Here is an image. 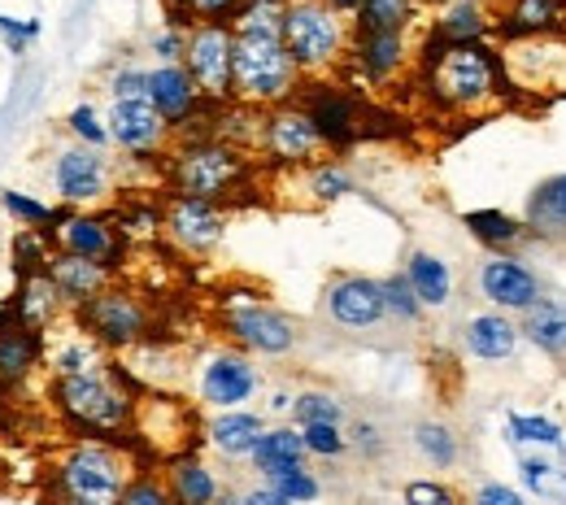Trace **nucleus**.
I'll return each mask as SVG.
<instances>
[{
	"instance_id": "nucleus-1",
	"label": "nucleus",
	"mask_w": 566,
	"mask_h": 505,
	"mask_svg": "<svg viewBox=\"0 0 566 505\" xmlns=\"http://www.w3.org/2000/svg\"><path fill=\"white\" fill-rule=\"evenodd\" d=\"M419 74H423V92L427 101L444 114H467V118H480V114H493L505 101V66H501V53H496L489 40H475V44H423V57H419Z\"/></svg>"
},
{
	"instance_id": "nucleus-2",
	"label": "nucleus",
	"mask_w": 566,
	"mask_h": 505,
	"mask_svg": "<svg viewBox=\"0 0 566 505\" xmlns=\"http://www.w3.org/2000/svg\"><path fill=\"white\" fill-rule=\"evenodd\" d=\"M253 175L249 152L218 136H188L175 152H166V183L175 197L197 201H227L235 197Z\"/></svg>"
},
{
	"instance_id": "nucleus-3",
	"label": "nucleus",
	"mask_w": 566,
	"mask_h": 505,
	"mask_svg": "<svg viewBox=\"0 0 566 505\" xmlns=\"http://www.w3.org/2000/svg\"><path fill=\"white\" fill-rule=\"evenodd\" d=\"M354 31L323 0H283V49L301 74H332L349 57Z\"/></svg>"
},
{
	"instance_id": "nucleus-4",
	"label": "nucleus",
	"mask_w": 566,
	"mask_h": 505,
	"mask_svg": "<svg viewBox=\"0 0 566 505\" xmlns=\"http://www.w3.org/2000/svg\"><path fill=\"white\" fill-rule=\"evenodd\" d=\"M127 484H132L127 457L101 440H78L53 466L57 505H123Z\"/></svg>"
},
{
	"instance_id": "nucleus-5",
	"label": "nucleus",
	"mask_w": 566,
	"mask_h": 505,
	"mask_svg": "<svg viewBox=\"0 0 566 505\" xmlns=\"http://www.w3.org/2000/svg\"><path fill=\"white\" fill-rule=\"evenodd\" d=\"M296 62L283 49V35H235V101L253 109H275L301 92Z\"/></svg>"
},
{
	"instance_id": "nucleus-6",
	"label": "nucleus",
	"mask_w": 566,
	"mask_h": 505,
	"mask_svg": "<svg viewBox=\"0 0 566 505\" xmlns=\"http://www.w3.org/2000/svg\"><path fill=\"white\" fill-rule=\"evenodd\" d=\"M53 406L83 432H127L136 423V401L105 370L53 379Z\"/></svg>"
},
{
	"instance_id": "nucleus-7",
	"label": "nucleus",
	"mask_w": 566,
	"mask_h": 505,
	"mask_svg": "<svg viewBox=\"0 0 566 505\" xmlns=\"http://www.w3.org/2000/svg\"><path fill=\"white\" fill-rule=\"evenodd\" d=\"M74 323L101 349H114V354H132L136 345L153 340V314H148V305L140 301V292L118 288V284H109L101 296H92L87 305H78L74 309Z\"/></svg>"
},
{
	"instance_id": "nucleus-8",
	"label": "nucleus",
	"mask_w": 566,
	"mask_h": 505,
	"mask_svg": "<svg viewBox=\"0 0 566 505\" xmlns=\"http://www.w3.org/2000/svg\"><path fill=\"white\" fill-rule=\"evenodd\" d=\"M184 66L197 78L206 101L231 105L235 101V31H231V22H197L188 31Z\"/></svg>"
},
{
	"instance_id": "nucleus-9",
	"label": "nucleus",
	"mask_w": 566,
	"mask_h": 505,
	"mask_svg": "<svg viewBox=\"0 0 566 505\" xmlns=\"http://www.w3.org/2000/svg\"><path fill=\"white\" fill-rule=\"evenodd\" d=\"M222 332L244 349V354H258V358H283L296 349V323L262 305V301H240V305H227L222 309Z\"/></svg>"
},
{
	"instance_id": "nucleus-10",
	"label": "nucleus",
	"mask_w": 566,
	"mask_h": 505,
	"mask_svg": "<svg viewBox=\"0 0 566 505\" xmlns=\"http://www.w3.org/2000/svg\"><path fill=\"white\" fill-rule=\"evenodd\" d=\"M501 66H505L510 83H518L527 92H566V31L505 44Z\"/></svg>"
},
{
	"instance_id": "nucleus-11",
	"label": "nucleus",
	"mask_w": 566,
	"mask_h": 505,
	"mask_svg": "<svg viewBox=\"0 0 566 505\" xmlns=\"http://www.w3.org/2000/svg\"><path fill=\"white\" fill-rule=\"evenodd\" d=\"M296 105L310 114V123L318 127L323 145L345 152L361 140V105L354 92H345L340 83H305V92H296Z\"/></svg>"
},
{
	"instance_id": "nucleus-12",
	"label": "nucleus",
	"mask_w": 566,
	"mask_h": 505,
	"mask_svg": "<svg viewBox=\"0 0 566 505\" xmlns=\"http://www.w3.org/2000/svg\"><path fill=\"white\" fill-rule=\"evenodd\" d=\"M480 296L501 314L523 318L536 301H545V284L518 253H489L480 262Z\"/></svg>"
},
{
	"instance_id": "nucleus-13",
	"label": "nucleus",
	"mask_w": 566,
	"mask_h": 505,
	"mask_svg": "<svg viewBox=\"0 0 566 505\" xmlns=\"http://www.w3.org/2000/svg\"><path fill=\"white\" fill-rule=\"evenodd\" d=\"M262 152L275 161V166H314V157L323 152V136L318 127L310 123V114L287 101L275 109H262V136H258Z\"/></svg>"
},
{
	"instance_id": "nucleus-14",
	"label": "nucleus",
	"mask_w": 566,
	"mask_h": 505,
	"mask_svg": "<svg viewBox=\"0 0 566 505\" xmlns=\"http://www.w3.org/2000/svg\"><path fill=\"white\" fill-rule=\"evenodd\" d=\"M148 101H153V109L166 118L170 136H188V127L201 118V109H210V101L201 96L197 78L188 74L184 62L148 71Z\"/></svg>"
},
{
	"instance_id": "nucleus-15",
	"label": "nucleus",
	"mask_w": 566,
	"mask_h": 505,
	"mask_svg": "<svg viewBox=\"0 0 566 505\" xmlns=\"http://www.w3.org/2000/svg\"><path fill=\"white\" fill-rule=\"evenodd\" d=\"M105 127H109V140L118 148H127L136 161L166 157L161 145L170 140V127H166V118L153 109L148 96H140V101H114L109 114H105Z\"/></svg>"
},
{
	"instance_id": "nucleus-16",
	"label": "nucleus",
	"mask_w": 566,
	"mask_h": 505,
	"mask_svg": "<svg viewBox=\"0 0 566 505\" xmlns=\"http://www.w3.org/2000/svg\"><path fill=\"white\" fill-rule=\"evenodd\" d=\"M227 235V214L213 201H197V197H175L166 201V240L179 253H210Z\"/></svg>"
},
{
	"instance_id": "nucleus-17",
	"label": "nucleus",
	"mask_w": 566,
	"mask_h": 505,
	"mask_svg": "<svg viewBox=\"0 0 566 505\" xmlns=\"http://www.w3.org/2000/svg\"><path fill=\"white\" fill-rule=\"evenodd\" d=\"M201 401L210 410H240L258 388H262V375L249 354H235V349H222L201 366Z\"/></svg>"
},
{
	"instance_id": "nucleus-18",
	"label": "nucleus",
	"mask_w": 566,
	"mask_h": 505,
	"mask_svg": "<svg viewBox=\"0 0 566 505\" xmlns=\"http://www.w3.org/2000/svg\"><path fill=\"white\" fill-rule=\"evenodd\" d=\"M53 183H57V197L66 206H96L109 197V161L101 157V148L74 145L66 152H57Z\"/></svg>"
},
{
	"instance_id": "nucleus-19",
	"label": "nucleus",
	"mask_w": 566,
	"mask_h": 505,
	"mask_svg": "<svg viewBox=\"0 0 566 505\" xmlns=\"http://www.w3.org/2000/svg\"><path fill=\"white\" fill-rule=\"evenodd\" d=\"M327 318L345 332H370L388 318V305H384V288L379 280H366V275H340L332 280L327 288Z\"/></svg>"
},
{
	"instance_id": "nucleus-20",
	"label": "nucleus",
	"mask_w": 566,
	"mask_h": 505,
	"mask_svg": "<svg viewBox=\"0 0 566 505\" xmlns=\"http://www.w3.org/2000/svg\"><path fill=\"white\" fill-rule=\"evenodd\" d=\"M66 253H78V257H92V262H101V266H109V271H118L123 266V257H127V235L114 227V218L105 214H71V222L53 235Z\"/></svg>"
},
{
	"instance_id": "nucleus-21",
	"label": "nucleus",
	"mask_w": 566,
	"mask_h": 505,
	"mask_svg": "<svg viewBox=\"0 0 566 505\" xmlns=\"http://www.w3.org/2000/svg\"><path fill=\"white\" fill-rule=\"evenodd\" d=\"M410 57H415V49H410V40L401 35V31H354V44H349V66H354L366 83H388V78H397V74L410 66Z\"/></svg>"
},
{
	"instance_id": "nucleus-22",
	"label": "nucleus",
	"mask_w": 566,
	"mask_h": 505,
	"mask_svg": "<svg viewBox=\"0 0 566 505\" xmlns=\"http://www.w3.org/2000/svg\"><path fill=\"white\" fill-rule=\"evenodd\" d=\"M496 31L505 44L536 40V35H563L566 0H505V9L496 13Z\"/></svg>"
},
{
	"instance_id": "nucleus-23",
	"label": "nucleus",
	"mask_w": 566,
	"mask_h": 505,
	"mask_svg": "<svg viewBox=\"0 0 566 505\" xmlns=\"http://www.w3.org/2000/svg\"><path fill=\"white\" fill-rule=\"evenodd\" d=\"M462 345H467L471 358L480 361H510L523 345V332H518V323L510 314L484 309V314H471L462 323Z\"/></svg>"
},
{
	"instance_id": "nucleus-24",
	"label": "nucleus",
	"mask_w": 566,
	"mask_h": 505,
	"mask_svg": "<svg viewBox=\"0 0 566 505\" xmlns=\"http://www.w3.org/2000/svg\"><path fill=\"white\" fill-rule=\"evenodd\" d=\"M44 271H49V280L57 284L62 301L74 305V309L87 305L92 296H101V292L114 284V271H109V266H101V262H92V257H78V253H66V249H57Z\"/></svg>"
},
{
	"instance_id": "nucleus-25",
	"label": "nucleus",
	"mask_w": 566,
	"mask_h": 505,
	"mask_svg": "<svg viewBox=\"0 0 566 505\" xmlns=\"http://www.w3.org/2000/svg\"><path fill=\"white\" fill-rule=\"evenodd\" d=\"M496 27L489 0H453L440 9V18L431 22V44H475V40H489Z\"/></svg>"
},
{
	"instance_id": "nucleus-26",
	"label": "nucleus",
	"mask_w": 566,
	"mask_h": 505,
	"mask_svg": "<svg viewBox=\"0 0 566 505\" xmlns=\"http://www.w3.org/2000/svg\"><path fill=\"white\" fill-rule=\"evenodd\" d=\"M523 222H527L532 235H541V240H549V244H566V170L563 175L541 179V183L527 192Z\"/></svg>"
},
{
	"instance_id": "nucleus-27",
	"label": "nucleus",
	"mask_w": 566,
	"mask_h": 505,
	"mask_svg": "<svg viewBox=\"0 0 566 505\" xmlns=\"http://www.w3.org/2000/svg\"><path fill=\"white\" fill-rule=\"evenodd\" d=\"M262 435H266V419L249 410H218L206 428L210 449H218L222 457H253Z\"/></svg>"
},
{
	"instance_id": "nucleus-28",
	"label": "nucleus",
	"mask_w": 566,
	"mask_h": 505,
	"mask_svg": "<svg viewBox=\"0 0 566 505\" xmlns=\"http://www.w3.org/2000/svg\"><path fill=\"white\" fill-rule=\"evenodd\" d=\"M518 332H523L527 345H536L549 361L566 366V305L563 301H554V296L536 301V305L518 318Z\"/></svg>"
},
{
	"instance_id": "nucleus-29",
	"label": "nucleus",
	"mask_w": 566,
	"mask_h": 505,
	"mask_svg": "<svg viewBox=\"0 0 566 505\" xmlns=\"http://www.w3.org/2000/svg\"><path fill=\"white\" fill-rule=\"evenodd\" d=\"M305 440H301V428H266V435L258 440V449H253V471L262 475V484H271V480H280L287 471H296V466H305Z\"/></svg>"
},
{
	"instance_id": "nucleus-30",
	"label": "nucleus",
	"mask_w": 566,
	"mask_h": 505,
	"mask_svg": "<svg viewBox=\"0 0 566 505\" xmlns=\"http://www.w3.org/2000/svg\"><path fill=\"white\" fill-rule=\"evenodd\" d=\"M9 305L18 309V323H22V327L44 332V327L57 318V309H62L66 301H62L57 284L49 280V271H35V275H22L18 296H9Z\"/></svg>"
},
{
	"instance_id": "nucleus-31",
	"label": "nucleus",
	"mask_w": 566,
	"mask_h": 505,
	"mask_svg": "<svg viewBox=\"0 0 566 505\" xmlns=\"http://www.w3.org/2000/svg\"><path fill=\"white\" fill-rule=\"evenodd\" d=\"M406 280L410 288L419 292L423 309H444L453 301V266L440 257V253H427V249H415L406 257Z\"/></svg>"
},
{
	"instance_id": "nucleus-32",
	"label": "nucleus",
	"mask_w": 566,
	"mask_h": 505,
	"mask_svg": "<svg viewBox=\"0 0 566 505\" xmlns=\"http://www.w3.org/2000/svg\"><path fill=\"white\" fill-rule=\"evenodd\" d=\"M166 488H170L175 505H213L218 497H222L218 475H213L201 457H192V453H184V457L170 462V471H166Z\"/></svg>"
},
{
	"instance_id": "nucleus-33",
	"label": "nucleus",
	"mask_w": 566,
	"mask_h": 505,
	"mask_svg": "<svg viewBox=\"0 0 566 505\" xmlns=\"http://www.w3.org/2000/svg\"><path fill=\"white\" fill-rule=\"evenodd\" d=\"M44 358V332H31V327H13L0 336V383L4 388H18L35 375V366Z\"/></svg>"
},
{
	"instance_id": "nucleus-34",
	"label": "nucleus",
	"mask_w": 566,
	"mask_h": 505,
	"mask_svg": "<svg viewBox=\"0 0 566 505\" xmlns=\"http://www.w3.org/2000/svg\"><path fill=\"white\" fill-rule=\"evenodd\" d=\"M462 227H467L471 240L484 244L489 253H514V244H523V240L532 235L523 218L505 214V210H467V214H462Z\"/></svg>"
},
{
	"instance_id": "nucleus-35",
	"label": "nucleus",
	"mask_w": 566,
	"mask_h": 505,
	"mask_svg": "<svg viewBox=\"0 0 566 505\" xmlns=\"http://www.w3.org/2000/svg\"><path fill=\"white\" fill-rule=\"evenodd\" d=\"M419 18V0H361L354 13V31H410Z\"/></svg>"
},
{
	"instance_id": "nucleus-36",
	"label": "nucleus",
	"mask_w": 566,
	"mask_h": 505,
	"mask_svg": "<svg viewBox=\"0 0 566 505\" xmlns=\"http://www.w3.org/2000/svg\"><path fill=\"white\" fill-rule=\"evenodd\" d=\"M415 449H419V457H423L427 466H436V471H453L458 457H462V440L440 419L415 423Z\"/></svg>"
},
{
	"instance_id": "nucleus-37",
	"label": "nucleus",
	"mask_w": 566,
	"mask_h": 505,
	"mask_svg": "<svg viewBox=\"0 0 566 505\" xmlns=\"http://www.w3.org/2000/svg\"><path fill=\"white\" fill-rule=\"evenodd\" d=\"M505 432L518 444H541V449H554V453H566V435L563 423L549 419V414H505Z\"/></svg>"
},
{
	"instance_id": "nucleus-38",
	"label": "nucleus",
	"mask_w": 566,
	"mask_h": 505,
	"mask_svg": "<svg viewBox=\"0 0 566 505\" xmlns=\"http://www.w3.org/2000/svg\"><path fill=\"white\" fill-rule=\"evenodd\" d=\"M109 218L127 240H157L166 231V206H153V201H127Z\"/></svg>"
},
{
	"instance_id": "nucleus-39",
	"label": "nucleus",
	"mask_w": 566,
	"mask_h": 505,
	"mask_svg": "<svg viewBox=\"0 0 566 505\" xmlns=\"http://www.w3.org/2000/svg\"><path fill=\"white\" fill-rule=\"evenodd\" d=\"M292 419H296V428H310V423H345V401L336 392L305 388L292 401Z\"/></svg>"
},
{
	"instance_id": "nucleus-40",
	"label": "nucleus",
	"mask_w": 566,
	"mask_h": 505,
	"mask_svg": "<svg viewBox=\"0 0 566 505\" xmlns=\"http://www.w3.org/2000/svg\"><path fill=\"white\" fill-rule=\"evenodd\" d=\"M105 361H101V345L87 336V332H78L71 336L57 354H53V370H57V379H66V375H92V370H101Z\"/></svg>"
},
{
	"instance_id": "nucleus-41",
	"label": "nucleus",
	"mask_w": 566,
	"mask_h": 505,
	"mask_svg": "<svg viewBox=\"0 0 566 505\" xmlns=\"http://www.w3.org/2000/svg\"><path fill=\"white\" fill-rule=\"evenodd\" d=\"M379 288H384L388 318H397V323H419V318H423V301H419V292L410 288L406 271H401V275H388V280H379Z\"/></svg>"
},
{
	"instance_id": "nucleus-42",
	"label": "nucleus",
	"mask_w": 566,
	"mask_h": 505,
	"mask_svg": "<svg viewBox=\"0 0 566 505\" xmlns=\"http://www.w3.org/2000/svg\"><path fill=\"white\" fill-rule=\"evenodd\" d=\"M0 206H4V214L13 218V222H22V227L49 235V227H53V206H44V201H35V197H27V192H13V188L0 192Z\"/></svg>"
},
{
	"instance_id": "nucleus-43",
	"label": "nucleus",
	"mask_w": 566,
	"mask_h": 505,
	"mask_svg": "<svg viewBox=\"0 0 566 505\" xmlns=\"http://www.w3.org/2000/svg\"><path fill=\"white\" fill-rule=\"evenodd\" d=\"M310 192H314V201H340V197H349L354 192V179H349V170L345 166H336V161H314L310 166Z\"/></svg>"
},
{
	"instance_id": "nucleus-44",
	"label": "nucleus",
	"mask_w": 566,
	"mask_h": 505,
	"mask_svg": "<svg viewBox=\"0 0 566 505\" xmlns=\"http://www.w3.org/2000/svg\"><path fill=\"white\" fill-rule=\"evenodd\" d=\"M301 440H305V453L310 457L336 462V457L349 453V435H345L340 423H310V428H301Z\"/></svg>"
},
{
	"instance_id": "nucleus-45",
	"label": "nucleus",
	"mask_w": 566,
	"mask_h": 505,
	"mask_svg": "<svg viewBox=\"0 0 566 505\" xmlns=\"http://www.w3.org/2000/svg\"><path fill=\"white\" fill-rule=\"evenodd\" d=\"M271 488L292 505H314L323 497V484H318V475L310 466H296V471H287L280 480H271Z\"/></svg>"
},
{
	"instance_id": "nucleus-46",
	"label": "nucleus",
	"mask_w": 566,
	"mask_h": 505,
	"mask_svg": "<svg viewBox=\"0 0 566 505\" xmlns=\"http://www.w3.org/2000/svg\"><path fill=\"white\" fill-rule=\"evenodd\" d=\"M66 127H71V136H78V145L87 148H105L109 145V127H105V118L83 101V105H74L71 118H66Z\"/></svg>"
},
{
	"instance_id": "nucleus-47",
	"label": "nucleus",
	"mask_w": 566,
	"mask_h": 505,
	"mask_svg": "<svg viewBox=\"0 0 566 505\" xmlns=\"http://www.w3.org/2000/svg\"><path fill=\"white\" fill-rule=\"evenodd\" d=\"M401 502L406 505H462V497L444 484V480H410L401 488Z\"/></svg>"
},
{
	"instance_id": "nucleus-48",
	"label": "nucleus",
	"mask_w": 566,
	"mask_h": 505,
	"mask_svg": "<svg viewBox=\"0 0 566 505\" xmlns=\"http://www.w3.org/2000/svg\"><path fill=\"white\" fill-rule=\"evenodd\" d=\"M123 505H175L166 480H153V475H136L123 493Z\"/></svg>"
},
{
	"instance_id": "nucleus-49",
	"label": "nucleus",
	"mask_w": 566,
	"mask_h": 505,
	"mask_svg": "<svg viewBox=\"0 0 566 505\" xmlns=\"http://www.w3.org/2000/svg\"><path fill=\"white\" fill-rule=\"evenodd\" d=\"M518 475H523L527 493L545 497V493H549V484H554V475H558V466H554L549 457H536V453H527V457H518Z\"/></svg>"
},
{
	"instance_id": "nucleus-50",
	"label": "nucleus",
	"mask_w": 566,
	"mask_h": 505,
	"mask_svg": "<svg viewBox=\"0 0 566 505\" xmlns=\"http://www.w3.org/2000/svg\"><path fill=\"white\" fill-rule=\"evenodd\" d=\"M109 92H114V101H140L148 96V71H118L109 78Z\"/></svg>"
},
{
	"instance_id": "nucleus-51",
	"label": "nucleus",
	"mask_w": 566,
	"mask_h": 505,
	"mask_svg": "<svg viewBox=\"0 0 566 505\" xmlns=\"http://www.w3.org/2000/svg\"><path fill=\"white\" fill-rule=\"evenodd\" d=\"M471 505H532V502H527V493H518V488H510V484L489 480V484H480V488H475Z\"/></svg>"
},
{
	"instance_id": "nucleus-52",
	"label": "nucleus",
	"mask_w": 566,
	"mask_h": 505,
	"mask_svg": "<svg viewBox=\"0 0 566 505\" xmlns=\"http://www.w3.org/2000/svg\"><path fill=\"white\" fill-rule=\"evenodd\" d=\"M192 9L201 13V22H231L244 9V0H192Z\"/></svg>"
},
{
	"instance_id": "nucleus-53",
	"label": "nucleus",
	"mask_w": 566,
	"mask_h": 505,
	"mask_svg": "<svg viewBox=\"0 0 566 505\" xmlns=\"http://www.w3.org/2000/svg\"><path fill=\"white\" fill-rule=\"evenodd\" d=\"M0 35L13 44V53H22V44L40 35V22H35V18H31V22H13V18H4V13H0Z\"/></svg>"
},
{
	"instance_id": "nucleus-54",
	"label": "nucleus",
	"mask_w": 566,
	"mask_h": 505,
	"mask_svg": "<svg viewBox=\"0 0 566 505\" xmlns=\"http://www.w3.org/2000/svg\"><path fill=\"white\" fill-rule=\"evenodd\" d=\"M349 444H357L361 453H384V432H379L375 423L357 419V423H354V435H349Z\"/></svg>"
},
{
	"instance_id": "nucleus-55",
	"label": "nucleus",
	"mask_w": 566,
	"mask_h": 505,
	"mask_svg": "<svg viewBox=\"0 0 566 505\" xmlns=\"http://www.w3.org/2000/svg\"><path fill=\"white\" fill-rule=\"evenodd\" d=\"M244 505H292V502H283L271 484H258V488H249V493H244Z\"/></svg>"
},
{
	"instance_id": "nucleus-56",
	"label": "nucleus",
	"mask_w": 566,
	"mask_h": 505,
	"mask_svg": "<svg viewBox=\"0 0 566 505\" xmlns=\"http://www.w3.org/2000/svg\"><path fill=\"white\" fill-rule=\"evenodd\" d=\"M323 4H332L336 13H357V4H361V0H323Z\"/></svg>"
},
{
	"instance_id": "nucleus-57",
	"label": "nucleus",
	"mask_w": 566,
	"mask_h": 505,
	"mask_svg": "<svg viewBox=\"0 0 566 505\" xmlns=\"http://www.w3.org/2000/svg\"><path fill=\"white\" fill-rule=\"evenodd\" d=\"M292 401H296V397H287V392H275V397H271V410H292Z\"/></svg>"
},
{
	"instance_id": "nucleus-58",
	"label": "nucleus",
	"mask_w": 566,
	"mask_h": 505,
	"mask_svg": "<svg viewBox=\"0 0 566 505\" xmlns=\"http://www.w3.org/2000/svg\"><path fill=\"white\" fill-rule=\"evenodd\" d=\"M213 505H244V493H231V488H227Z\"/></svg>"
},
{
	"instance_id": "nucleus-59",
	"label": "nucleus",
	"mask_w": 566,
	"mask_h": 505,
	"mask_svg": "<svg viewBox=\"0 0 566 505\" xmlns=\"http://www.w3.org/2000/svg\"><path fill=\"white\" fill-rule=\"evenodd\" d=\"M419 4H427V9H444V4H453V0H419Z\"/></svg>"
},
{
	"instance_id": "nucleus-60",
	"label": "nucleus",
	"mask_w": 566,
	"mask_h": 505,
	"mask_svg": "<svg viewBox=\"0 0 566 505\" xmlns=\"http://www.w3.org/2000/svg\"><path fill=\"white\" fill-rule=\"evenodd\" d=\"M4 392H9V388H4V383H0V414H4Z\"/></svg>"
}]
</instances>
